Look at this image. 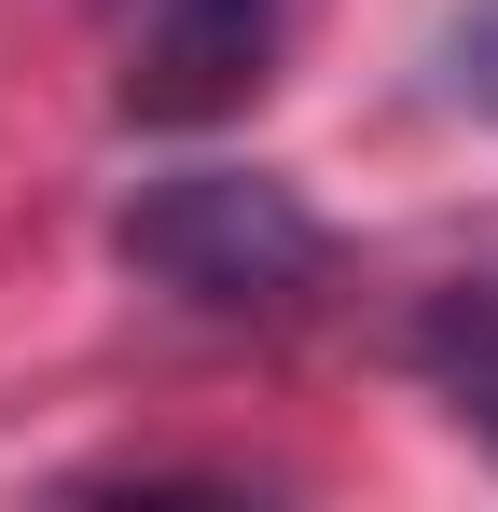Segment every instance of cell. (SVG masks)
<instances>
[{"instance_id":"cell-1","label":"cell","mask_w":498,"mask_h":512,"mask_svg":"<svg viewBox=\"0 0 498 512\" xmlns=\"http://www.w3.org/2000/svg\"><path fill=\"white\" fill-rule=\"evenodd\" d=\"M111 263L166 305H194V319H291L332 277V236L263 167H166L111 208Z\"/></svg>"},{"instance_id":"cell-4","label":"cell","mask_w":498,"mask_h":512,"mask_svg":"<svg viewBox=\"0 0 498 512\" xmlns=\"http://www.w3.org/2000/svg\"><path fill=\"white\" fill-rule=\"evenodd\" d=\"M443 84H457V97L498 125V0H471V14H457V42H443Z\"/></svg>"},{"instance_id":"cell-3","label":"cell","mask_w":498,"mask_h":512,"mask_svg":"<svg viewBox=\"0 0 498 512\" xmlns=\"http://www.w3.org/2000/svg\"><path fill=\"white\" fill-rule=\"evenodd\" d=\"M402 360H415V388H429V402L498 457V277H443V291L415 305Z\"/></svg>"},{"instance_id":"cell-2","label":"cell","mask_w":498,"mask_h":512,"mask_svg":"<svg viewBox=\"0 0 498 512\" xmlns=\"http://www.w3.org/2000/svg\"><path fill=\"white\" fill-rule=\"evenodd\" d=\"M291 0H111V97L125 125H222L263 97Z\"/></svg>"}]
</instances>
